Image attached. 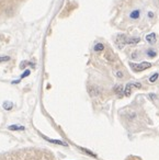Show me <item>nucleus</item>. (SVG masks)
Wrapping results in <instances>:
<instances>
[{"instance_id":"1","label":"nucleus","mask_w":159,"mask_h":160,"mask_svg":"<svg viewBox=\"0 0 159 160\" xmlns=\"http://www.w3.org/2000/svg\"><path fill=\"white\" fill-rule=\"evenodd\" d=\"M129 66L132 67V69L134 72H143V70H146L147 68H150V67H152V64H150V63H147V61H143L141 64L131 63Z\"/></svg>"},{"instance_id":"2","label":"nucleus","mask_w":159,"mask_h":160,"mask_svg":"<svg viewBox=\"0 0 159 160\" xmlns=\"http://www.w3.org/2000/svg\"><path fill=\"white\" fill-rule=\"evenodd\" d=\"M142 88V85L141 83H127L126 85V88H125V95H131V93H132V91H133V88Z\"/></svg>"},{"instance_id":"3","label":"nucleus","mask_w":159,"mask_h":160,"mask_svg":"<svg viewBox=\"0 0 159 160\" xmlns=\"http://www.w3.org/2000/svg\"><path fill=\"white\" fill-rule=\"evenodd\" d=\"M126 40H127V38L124 34L118 35V38H116V44L118 45V47H123L126 44Z\"/></svg>"},{"instance_id":"4","label":"nucleus","mask_w":159,"mask_h":160,"mask_svg":"<svg viewBox=\"0 0 159 160\" xmlns=\"http://www.w3.org/2000/svg\"><path fill=\"white\" fill-rule=\"evenodd\" d=\"M88 91H89V94L91 95V97H97L100 93V91H99V89L97 87H89Z\"/></svg>"},{"instance_id":"5","label":"nucleus","mask_w":159,"mask_h":160,"mask_svg":"<svg viewBox=\"0 0 159 160\" xmlns=\"http://www.w3.org/2000/svg\"><path fill=\"white\" fill-rule=\"evenodd\" d=\"M146 41L150 43V44H154L156 42V34L155 33H150V34L146 35Z\"/></svg>"},{"instance_id":"6","label":"nucleus","mask_w":159,"mask_h":160,"mask_svg":"<svg viewBox=\"0 0 159 160\" xmlns=\"http://www.w3.org/2000/svg\"><path fill=\"white\" fill-rule=\"evenodd\" d=\"M114 92L118 95V97H122V94H123V87L121 85H116L114 87Z\"/></svg>"},{"instance_id":"7","label":"nucleus","mask_w":159,"mask_h":160,"mask_svg":"<svg viewBox=\"0 0 159 160\" xmlns=\"http://www.w3.org/2000/svg\"><path fill=\"white\" fill-rule=\"evenodd\" d=\"M45 139L50 142V143H54V144H57V145H64V146H67V144L64 143V142H61V140H57V139H51V138H47V137H44Z\"/></svg>"},{"instance_id":"8","label":"nucleus","mask_w":159,"mask_h":160,"mask_svg":"<svg viewBox=\"0 0 159 160\" xmlns=\"http://www.w3.org/2000/svg\"><path fill=\"white\" fill-rule=\"evenodd\" d=\"M138 42H141V40H139L138 38H127V40H126V44H137Z\"/></svg>"},{"instance_id":"9","label":"nucleus","mask_w":159,"mask_h":160,"mask_svg":"<svg viewBox=\"0 0 159 160\" xmlns=\"http://www.w3.org/2000/svg\"><path fill=\"white\" fill-rule=\"evenodd\" d=\"M139 15H141V11H139V10H135V11H133L132 13L129 14V17L132 18V19H134V20H135V19H138V18H139Z\"/></svg>"},{"instance_id":"10","label":"nucleus","mask_w":159,"mask_h":160,"mask_svg":"<svg viewBox=\"0 0 159 160\" xmlns=\"http://www.w3.org/2000/svg\"><path fill=\"white\" fill-rule=\"evenodd\" d=\"M104 49V45L101 44V43H97V44L95 45V52H101Z\"/></svg>"},{"instance_id":"11","label":"nucleus","mask_w":159,"mask_h":160,"mask_svg":"<svg viewBox=\"0 0 159 160\" xmlns=\"http://www.w3.org/2000/svg\"><path fill=\"white\" fill-rule=\"evenodd\" d=\"M104 57L106 58L108 60L111 61V60H113V58H114V56H113V54H112L111 52L108 51V52H106V53H105V54H104Z\"/></svg>"},{"instance_id":"12","label":"nucleus","mask_w":159,"mask_h":160,"mask_svg":"<svg viewBox=\"0 0 159 160\" xmlns=\"http://www.w3.org/2000/svg\"><path fill=\"white\" fill-rule=\"evenodd\" d=\"M11 131H20V130H24L23 126H19V125H11L9 127Z\"/></svg>"},{"instance_id":"13","label":"nucleus","mask_w":159,"mask_h":160,"mask_svg":"<svg viewBox=\"0 0 159 160\" xmlns=\"http://www.w3.org/2000/svg\"><path fill=\"white\" fill-rule=\"evenodd\" d=\"M158 77H159V74H158V72H155V74H154V75H152L150 78H149V81H150V82H155L156 80L158 79Z\"/></svg>"},{"instance_id":"14","label":"nucleus","mask_w":159,"mask_h":160,"mask_svg":"<svg viewBox=\"0 0 159 160\" xmlns=\"http://www.w3.org/2000/svg\"><path fill=\"white\" fill-rule=\"evenodd\" d=\"M80 149H81L82 151H85L86 153H88V155H90V156H91V157H95V158H97V155H95V153H91L90 150L85 149V148H80Z\"/></svg>"},{"instance_id":"15","label":"nucleus","mask_w":159,"mask_h":160,"mask_svg":"<svg viewBox=\"0 0 159 160\" xmlns=\"http://www.w3.org/2000/svg\"><path fill=\"white\" fill-rule=\"evenodd\" d=\"M4 108L6 110H11V108H12V103H11V102H4Z\"/></svg>"},{"instance_id":"16","label":"nucleus","mask_w":159,"mask_h":160,"mask_svg":"<svg viewBox=\"0 0 159 160\" xmlns=\"http://www.w3.org/2000/svg\"><path fill=\"white\" fill-rule=\"evenodd\" d=\"M147 55H148V56H150V57H155L156 52L152 51V49H148V51H147Z\"/></svg>"},{"instance_id":"17","label":"nucleus","mask_w":159,"mask_h":160,"mask_svg":"<svg viewBox=\"0 0 159 160\" xmlns=\"http://www.w3.org/2000/svg\"><path fill=\"white\" fill-rule=\"evenodd\" d=\"M10 59L9 56H4V57H0V63H2V61H8Z\"/></svg>"},{"instance_id":"18","label":"nucleus","mask_w":159,"mask_h":160,"mask_svg":"<svg viewBox=\"0 0 159 160\" xmlns=\"http://www.w3.org/2000/svg\"><path fill=\"white\" fill-rule=\"evenodd\" d=\"M29 75H30V70H25V72H23V75L21 76V78H25V77Z\"/></svg>"},{"instance_id":"19","label":"nucleus","mask_w":159,"mask_h":160,"mask_svg":"<svg viewBox=\"0 0 159 160\" xmlns=\"http://www.w3.org/2000/svg\"><path fill=\"white\" fill-rule=\"evenodd\" d=\"M116 77H118V78H123V77H124V74H123L122 72H116Z\"/></svg>"},{"instance_id":"20","label":"nucleus","mask_w":159,"mask_h":160,"mask_svg":"<svg viewBox=\"0 0 159 160\" xmlns=\"http://www.w3.org/2000/svg\"><path fill=\"white\" fill-rule=\"evenodd\" d=\"M148 17H149V18H152V17H154V13H152V12H149V13H148Z\"/></svg>"}]
</instances>
